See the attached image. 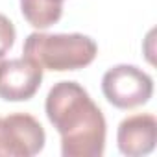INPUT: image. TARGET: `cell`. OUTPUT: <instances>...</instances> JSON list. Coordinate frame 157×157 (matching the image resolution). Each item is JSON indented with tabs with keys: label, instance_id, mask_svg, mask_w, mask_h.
I'll list each match as a JSON object with an SVG mask.
<instances>
[{
	"label": "cell",
	"instance_id": "1",
	"mask_svg": "<svg viewBox=\"0 0 157 157\" xmlns=\"http://www.w3.org/2000/svg\"><path fill=\"white\" fill-rule=\"evenodd\" d=\"M44 111L61 135L63 157H100L105 148V118L89 93L76 82L56 83Z\"/></svg>",
	"mask_w": 157,
	"mask_h": 157
},
{
	"label": "cell",
	"instance_id": "2",
	"mask_svg": "<svg viewBox=\"0 0 157 157\" xmlns=\"http://www.w3.org/2000/svg\"><path fill=\"white\" fill-rule=\"evenodd\" d=\"M24 57L43 70H78L91 65L98 54L96 43L83 33H30L22 46Z\"/></svg>",
	"mask_w": 157,
	"mask_h": 157
},
{
	"label": "cell",
	"instance_id": "3",
	"mask_svg": "<svg viewBox=\"0 0 157 157\" xmlns=\"http://www.w3.org/2000/svg\"><path fill=\"white\" fill-rule=\"evenodd\" d=\"M102 93L107 102L118 109L144 105L153 94V80L135 65L111 67L102 78Z\"/></svg>",
	"mask_w": 157,
	"mask_h": 157
},
{
	"label": "cell",
	"instance_id": "4",
	"mask_svg": "<svg viewBox=\"0 0 157 157\" xmlns=\"http://www.w3.org/2000/svg\"><path fill=\"white\" fill-rule=\"evenodd\" d=\"M43 82V68L28 57L0 61V98L24 102L35 96Z\"/></svg>",
	"mask_w": 157,
	"mask_h": 157
},
{
	"label": "cell",
	"instance_id": "5",
	"mask_svg": "<svg viewBox=\"0 0 157 157\" xmlns=\"http://www.w3.org/2000/svg\"><path fill=\"white\" fill-rule=\"evenodd\" d=\"M157 142V120L151 113H137L124 118L117 131L120 153L128 157H142L153 151Z\"/></svg>",
	"mask_w": 157,
	"mask_h": 157
},
{
	"label": "cell",
	"instance_id": "6",
	"mask_svg": "<svg viewBox=\"0 0 157 157\" xmlns=\"http://www.w3.org/2000/svg\"><path fill=\"white\" fill-rule=\"evenodd\" d=\"M4 126L10 139V157H32L44 148L46 135L35 117L13 113L4 117Z\"/></svg>",
	"mask_w": 157,
	"mask_h": 157
},
{
	"label": "cell",
	"instance_id": "7",
	"mask_svg": "<svg viewBox=\"0 0 157 157\" xmlns=\"http://www.w3.org/2000/svg\"><path fill=\"white\" fill-rule=\"evenodd\" d=\"M24 19L39 30L50 28L63 15V0H21Z\"/></svg>",
	"mask_w": 157,
	"mask_h": 157
},
{
	"label": "cell",
	"instance_id": "8",
	"mask_svg": "<svg viewBox=\"0 0 157 157\" xmlns=\"http://www.w3.org/2000/svg\"><path fill=\"white\" fill-rule=\"evenodd\" d=\"M15 35H17V33H15L13 22H11L6 15L0 13V59H2V57L10 52V48L13 46Z\"/></svg>",
	"mask_w": 157,
	"mask_h": 157
},
{
	"label": "cell",
	"instance_id": "9",
	"mask_svg": "<svg viewBox=\"0 0 157 157\" xmlns=\"http://www.w3.org/2000/svg\"><path fill=\"white\" fill-rule=\"evenodd\" d=\"M0 157H10V139L4 126V118H0Z\"/></svg>",
	"mask_w": 157,
	"mask_h": 157
}]
</instances>
